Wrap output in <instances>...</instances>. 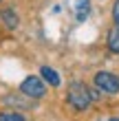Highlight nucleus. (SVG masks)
Here are the masks:
<instances>
[{"label": "nucleus", "mask_w": 119, "mask_h": 121, "mask_svg": "<svg viewBox=\"0 0 119 121\" xmlns=\"http://www.w3.org/2000/svg\"><path fill=\"white\" fill-rule=\"evenodd\" d=\"M66 101L73 106L75 110H86L90 104H93V92L88 90L86 84L82 82H73L66 90Z\"/></svg>", "instance_id": "obj_1"}, {"label": "nucleus", "mask_w": 119, "mask_h": 121, "mask_svg": "<svg viewBox=\"0 0 119 121\" xmlns=\"http://www.w3.org/2000/svg\"><path fill=\"white\" fill-rule=\"evenodd\" d=\"M95 84L97 88L108 92V95H115L119 92V77L115 73H108V70H99V73L95 75Z\"/></svg>", "instance_id": "obj_2"}, {"label": "nucleus", "mask_w": 119, "mask_h": 121, "mask_svg": "<svg viewBox=\"0 0 119 121\" xmlns=\"http://www.w3.org/2000/svg\"><path fill=\"white\" fill-rule=\"evenodd\" d=\"M20 90H22L26 97H33V99L44 97V92H46V88H44V82H42L40 77H35V75L26 77V79H24L22 84H20Z\"/></svg>", "instance_id": "obj_3"}, {"label": "nucleus", "mask_w": 119, "mask_h": 121, "mask_svg": "<svg viewBox=\"0 0 119 121\" xmlns=\"http://www.w3.org/2000/svg\"><path fill=\"white\" fill-rule=\"evenodd\" d=\"M88 13H90V2L88 0H77V4H75V18H77V22H84L88 18Z\"/></svg>", "instance_id": "obj_4"}, {"label": "nucleus", "mask_w": 119, "mask_h": 121, "mask_svg": "<svg viewBox=\"0 0 119 121\" xmlns=\"http://www.w3.org/2000/svg\"><path fill=\"white\" fill-rule=\"evenodd\" d=\"M2 22L9 26V29H18L20 18H18V13L13 11V9H2Z\"/></svg>", "instance_id": "obj_5"}, {"label": "nucleus", "mask_w": 119, "mask_h": 121, "mask_svg": "<svg viewBox=\"0 0 119 121\" xmlns=\"http://www.w3.org/2000/svg\"><path fill=\"white\" fill-rule=\"evenodd\" d=\"M40 75H42V79H44V82H48L51 86H60V82H62V79H60V75L55 73L53 68H48V66H42Z\"/></svg>", "instance_id": "obj_6"}, {"label": "nucleus", "mask_w": 119, "mask_h": 121, "mask_svg": "<svg viewBox=\"0 0 119 121\" xmlns=\"http://www.w3.org/2000/svg\"><path fill=\"white\" fill-rule=\"evenodd\" d=\"M108 48L113 53H119V26L110 29V33H108Z\"/></svg>", "instance_id": "obj_7"}, {"label": "nucleus", "mask_w": 119, "mask_h": 121, "mask_svg": "<svg viewBox=\"0 0 119 121\" xmlns=\"http://www.w3.org/2000/svg\"><path fill=\"white\" fill-rule=\"evenodd\" d=\"M0 121H26L20 112H0Z\"/></svg>", "instance_id": "obj_8"}, {"label": "nucleus", "mask_w": 119, "mask_h": 121, "mask_svg": "<svg viewBox=\"0 0 119 121\" xmlns=\"http://www.w3.org/2000/svg\"><path fill=\"white\" fill-rule=\"evenodd\" d=\"M113 20H115V24L119 26V0H117L115 7H113Z\"/></svg>", "instance_id": "obj_9"}, {"label": "nucleus", "mask_w": 119, "mask_h": 121, "mask_svg": "<svg viewBox=\"0 0 119 121\" xmlns=\"http://www.w3.org/2000/svg\"><path fill=\"white\" fill-rule=\"evenodd\" d=\"M108 121H119V119H117V117H115V119H108Z\"/></svg>", "instance_id": "obj_10"}]
</instances>
